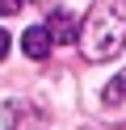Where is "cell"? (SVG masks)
Returning <instances> with one entry per match:
<instances>
[{
    "instance_id": "obj_1",
    "label": "cell",
    "mask_w": 126,
    "mask_h": 130,
    "mask_svg": "<svg viewBox=\"0 0 126 130\" xmlns=\"http://www.w3.org/2000/svg\"><path fill=\"white\" fill-rule=\"evenodd\" d=\"M76 46L88 63H105L126 46V0H92L84 13Z\"/></svg>"
},
{
    "instance_id": "obj_3",
    "label": "cell",
    "mask_w": 126,
    "mask_h": 130,
    "mask_svg": "<svg viewBox=\"0 0 126 130\" xmlns=\"http://www.w3.org/2000/svg\"><path fill=\"white\" fill-rule=\"evenodd\" d=\"M46 29H50V38H55V46H72L76 34H80V25H76V17H72L67 9H59L55 17L46 21Z\"/></svg>"
},
{
    "instance_id": "obj_2",
    "label": "cell",
    "mask_w": 126,
    "mask_h": 130,
    "mask_svg": "<svg viewBox=\"0 0 126 130\" xmlns=\"http://www.w3.org/2000/svg\"><path fill=\"white\" fill-rule=\"evenodd\" d=\"M50 46H55V38H50V29H46V25H30V29L21 34V51L30 55V59H46Z\"/></svg>"
},
{
    "instance_id": "obj_4",
    "label": "cell",
    "mask_w": 126,
    "mask_h": 130,
    "mask_svg": "<svg viewBox=\"0 0 126 130\" xmlns=\"http://www.w3.org/2000/svg\"><path fill=\"white\" fill-rule=\"evenodd\" d=\"M105 101H109V105L126 101V71H118V76L109 80V88H105Z\"/></svg>"
},
{
    "instance_id": "obj_5",
    "label": "cell",
    "mask_w": 126,
    "mask_h": 130,
    "mask_svg": "<svg viewBox=\"0 0 126 130\" xmlns=\"http://www.w3.org/2000/svg\"><path fill=\"white\" fill-rule=\"evenodd\" d=\"M17 9H21V0H0V17H13Z\"/></svg>"
},
{
    "instance_id": "obj_6",
    "label": "cell",
    "mask_w": 126,
    "mask_h": 130,
    "mask_svg": "<svg viewBox=\"0 0 126 130\" xmlns=\"http://www.w3.org/2000/svg\"><path fill=\"white\" fill-rule=\"evenodd\" d=\"M8 46H13V42H8V34H4V29H0V63H4V55H8Z\"/></svg>"
}]
</instances>
